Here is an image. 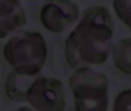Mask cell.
Wrapping results in <instances>:
<instances>
[{"instance_id": "1", "label": "cell", "mask_w": 131, "mask_h": 111, "mask_svg": "<svg viewBox=\"0 0 131 111\" xmlns=\"http://www.w3.org/2000/svg\"><path fill=\"white\" fill-rule=\"evenodd\" d=\"M113 20L103 6L86 9L66 42L68 63L74 68L86 64L104 63L110 53L113 37Z\"/></svg>"}, {"instance_id": "2", "label": "cell", "mask_w": 131, "mask_h": 111, "mask_svg": "<svg viewBox=\"0 0 131 111\" xmlns=\"http://www.w3.org/2000/svg\"><path fill=\"white\" fill-rule=\"evenodd\" d=\"M4 55L17 74L33 77L40 72L46 61L45 40L39 32H23L9 40Z\"/></svg>"}, {"instance_id": "3", "label": "cell", "mask_w": 131, "mask_h": 111, "mask_svg": "<svg viewBox=\"0 0 131 111\" xmlns=\"http://www.w3.org/2000/svg\"><path fill=\"white\" fill-rule=\"evenodd\" d=\"M70 84L77 111H105L107 80L106 76L87 67L78 68Z\"/></svg>"}, {"instance_id": "4", "label": "cell", "mask_w": 131, "mask_h": 111, "mask_svg": "<svg viewBox=\"0 0 131 111\" xmlns=\"http://www.w3.org/2000/svg\"><path fill=\"white\" fill-rule=\"evenodd\" d=\"M26 100L38 111H62L66 106L63 85L56 79L35 80L28 88Z\"/></svg>"}, {"instance_id": "5", "label": "cell", "mask_w": 131, "mask_h": 111, "mask_svg": "<svg viewBox=\"0 0 131 111\" xmlns=\"http://www.w3.org/2000/svg\"><path fill=\"white\" fill-rule=\"evenodd\" d=\"M80 11L72 0H46L41 10L43 26L53 32H61L78 19Z\"/></svg>"}, {"instance_id": "6", "label": "cell", "mask_w": 131, "mask_h": 111, "mask_svg": "<svg viewBox=\"0 0 131 111\" xmlns=\"http://www.w3.org/2000/svg\"><path fill=\"white\" fill-rule=\"evenodd\" d=\"M25 23V13L19 0H0V38L17 32Z\"/></svg>"}, {"instance_id": "7", "label": "cell", "mask_w": 131, "mask_h": 111, "mask_svg": "<svg viewBox=\"0 0 131 111\" xmlns=\"http://www.w3.org/2000/svg\"><path fill=\"white\" fill-rule=\"evenodd\" d=\"M113 60L118 69L131 74V38L121 39L113 49Z\"/></svg>"}, {"instance_id": "8", "label": "cell", "mask_w": 131, "mask_h": 111, "mask_svg": "<svg viewBox=\"0 0 131 111\" xmlns=\"http://www.w3.org/2000/svg\"><path fill=\"white\" fill-rule=\"evenodd\" d=\"M113 5L117 16L131 30V0H113Z\"/></svg>"}]
</instances>
